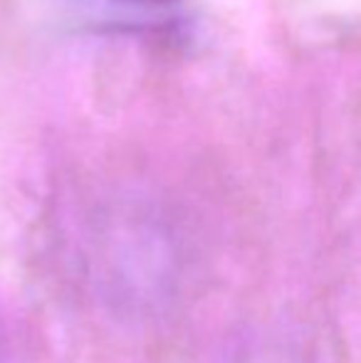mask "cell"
<instances>
[{"instance_id": "6da1fadb", "label": "cell", "mask_w": 361, "mask_h": 363, "mask_svg": "<svg viewBox=\"0 0 361 363\" xmlns=\"http://www.w3.org/2000/svg\"><path fill=\"white\" fill-rule=\"evenodd\" d=\"M101 294L116 309L146 314L166 304L179 282V252L161 225L121 220L104 228L89 259Z\"/></svg>"}, {"instance_id": "7a4b0ae2", "label": "cell", "mask_w": 361, "mask_h": 363, "mask_svg": "<svg viewBox=\"0 0 361 363\" xmlns=\"http://www.w3.org/2000/svg\"><path fill=\"white\" fill-rule=\"evenodd\" d=\"M65 8L96 28L161 30L174 25L183 13V0H62Z\"/></svg>"}]
</instances>
